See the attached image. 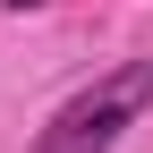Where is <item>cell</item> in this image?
Here are the masks:
<instances>
[{
  "instance_id": "obj_1",
  "label": "cell",
  "mask_w": 153,
  "mask_h": 153,
  "mask_svg": "<svg viewBox=\"0 0 153 153\" xmlns=\"http://www.w3.org/2000/svg\"><path fill=\"white\" fill-rule=\"evenodd\" d=\"M145 102H153V60H128V68H111L102 85H85V94H76L60 119L34 136V153H111Z\"/></svg>"
},
{
  "instance_id": "obj_2",
  "label": "cell",
  "mask_w": 153,
  "mask_h": 153,
  "mask_svg": "<svg viewBox=\"0 0 153 153\" xmlns=\"http://www.w3.org/2000/svg\"><path fill=\"white\" fill-rule=\"evenodd\" d=\"M9 9H43V0H9Z\"/></svg>"
}]
</instances>
